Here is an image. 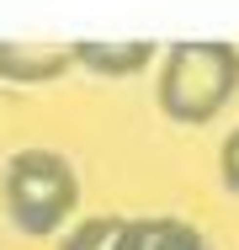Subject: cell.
I'll return each mask as SVG.
<instances>
[{"instance_id":"3","label":"cell","mask_w":239,"mask_h":250,"mask_svg":"<svg viewBox=\"0 0 239 250\" xmlns=\"http://www.w3.org/2000/svg\"><path fill=\"white\" fill-rule=\"evenodd\" d=\"M69 53H75V64H80V69H91V75H101V80H122V75L149 69V64L159 59V43H149V38H133V43L80 38V43H69Z\"/></svg>"},{"instance_id":"4","label":"cell","mask_w":239,"mask_h":250,"mask_svg":"<svg viewBox=\"0 0 239 250\" xmlns=\"http://www.w3.org/2000/svg\"><path fill=\"white\" fill-rule=\"evenodd\" d=\"M143 229L149 218L133 213H91L59 240V250H143Z\"/></svg>"},{"instance_id":"7","label":"cell","mask_w":239,"mask_h":250,"mask_svg":"<svg viewBox=\"0 0 239 250\" xmlns=\"http://www.w3.org/2000/svg\"><path fill=\"white\" fill-rule=\"evenodd\" d=\"M218 176H223V187L239 197V128L223 139V149H218Z\"/></svg>"},{"instance_id":"2","label":"cell","mask_w":239,"mask_h":250,"mask_svg":"<svg viewBox=\"0 0 239 250\" xmlns=\"http://www.w3.org/2000/svg\"><path fill=\"white\" fill-rule=\"evenodd\" d=\"M0 202L32 240L59 234L80 208V176L59 149H16L0 170Z\"/></svg>"},{"instance_id":"6","label":"cell","mask_w":239,"mask_h":250,"mask_svg":"<svg viewBox=\"0 0 239 250\" xmlns=\"http://www.w3.org/2000/svg\"><path fill=\"white\" fill-rule=\"evenodd\" d=\"M143 250H213V240L197 224H186V218H149Z\"/></svg>"},{"instance_id":"5","label":"cell","mask_w":239,"mask_h":250,"mask_svg":"<svg viewBox=\"0 0 239 250\" xmlns=\"http://www.w3.org/2000/svg\"><path fill=\"white\" fill-rule=\"evenodd\" d=\"M64 69H75L69 48H32V43H0V80L11 85H48Z\"/></svg>"},{"instance_id":"1","label":"cell","mask_w":239,"mask_h":250,"mask_svg":"<svg viewBox=\"0 0 239 250\" xmlns=\"http://www.w3.org/2000/svg\"><path fill=\"white\" fill-rule=\"evenodd\" d=\"M239 91V48L234 43H218V38H186V43H170L165 64H159V85L154 101L170 123L181 128H202L213 123Z\"/></svg>"}]
</instances>
